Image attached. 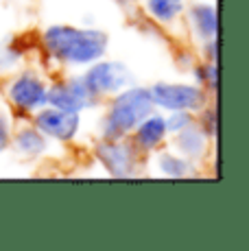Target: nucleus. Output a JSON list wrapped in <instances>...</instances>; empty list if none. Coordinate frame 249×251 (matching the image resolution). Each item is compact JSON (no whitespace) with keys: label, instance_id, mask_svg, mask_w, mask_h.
<instances>
[{"label":"nucleus","instance_id":"obj_5","mask_svg":"<svg viewBox=\"0 0 249 251\" xmlns=\"http://www.w3.org/2000/svg\"><path fill=\"white\" fill-rule=\"evenodd\" d=\"M46 100L55 105L57 109L81 112V109L90 107L94 103V92L85 85L83 79H75L55 85L50 92H46Z\"/></svg>","mask_w":249,"mask_h":251},{"label":"nucleus","instance_id":"obj_12","mask_svg":"<svg viewBox=\"0 0 249 251\" xmlns=\"http://www.w3.org/2000/svg\"><path fill=\"white\" fill-rule=\"evenodd\" d=\"M184 9L181 0H149V13L160 22H171Z\"/></svg>","mask_w":249,"mask_h":251},{"label":"nucleus","instance_id":"obj_11","mask_svg":"<svg viewBox=\"0 0 249 251\" xmlns=\"http://www.w3.org/2000/svg\"><path fill=\"white\" fill-rule=\"evenodd\" d=\"M177 133H179L177 144H179V149L186 153V155L197 157V155H201V153L205 151V138H203V133H201L199 129L186 127V129H181V131H177Z\"/></svg>","mask_w":249,"mask_h":251},{"label":"nucleus","instance_id":"obj_1","mask_svg":"<svg viewBox=\"0 0 249 251\" xmlns=\"http://www.w3.org/2000/svg\"><path fill=\"white\" fill-rule=\"evenodd\" d=\"M44 44L52 57L68 64H90L103 57L107 35L94 28L50 26L44 33Z\"/></svg>","mask_w":249,"mask_h":251},{"label":"nucleus","instance_id":"obj_2","mask_svg":"<svg viewBox=\"0 0 249 251\" xmlns=\"http://www.w3.org/2000/svg\"><path fill=\"white\" fill-rule=\"evenodd\" d=\"M153 112L151 92L147 90H127L121 96H116L112 105L107 120H105V136L109 140H116L124 136L127 131L136 129L142 120Z\"/></svg>","mask_w":249,"mask_h":251},{"label":"nucleus","instance_id":"obj_7","mask_svg":"<svg viewBox=\"0 0 249 251\" xmlns=\"http://www.w3.org/2000/svg\"><path fill=\"white\" fill-rule=\"evenodd\" d=\"M9 99L20 109H37L40 105L46 103L44 83L33 75H22L9 88Z\"/></svg>","mask_w":249,"mask_h":251},{"label":"nucleus","instance_id":"obj_18","mask_svg":"<svg viewBox=\"0 0 249 251\" xmlns=\"http://www.w3.org/2000/svg\"><path fill=\"white\" fill-rule=\"evenodd\" d=\"M7 129H9V125H7V118H4L2 114H0V149L7 144Z\"/></svg>","mask_w":249,"mask_h":251},{"label":"nucleus","instance_id":"obj_4","mask_svg":"<svg viewBox=\"0 0 249 251\" xmlns=\"http://www.w3.org/2000/svg\"><path fill=\"white\" fill-rule=\"evenodd\" d=\"M153 105L164 109H197L203 103L201 90L193 85H177V83H157L151 90Z\"/></svg>","mask_w":249,"mask_h":251},{"label":"nucleus","instance_id":"obj_6","mask_svg":"<svg viewBox=\"0 0 249 251\" xmlns=\"http://www.w3.org/2000/svg\"><path fill=\"white\" fill-rule=\"evenodd\" d=\"M37 129L46 136L57 140H70L79 129V112H66V109H44L37 114Z\"/></svg>","mask_w":249,"mask_h":251},{"label":"nucleus","instance_id":"obj_15","mask_svg":"<svg viewBox=\"0 0 249 251\" xmlns=\"http://www.w3.org/2000/svg\"><path fill=\"white\" fill-rule=\"evenodd\" d=\"M166 123V131H181V129L190 127L193 125V116H190L186 109H175L173 116H171L169 120H164Z\"/></svg>","mask_w":249,"mask_h":251},{"label":"nucleus","instance_id":"obj_17","mask_svg":"<svg viewBox=\"0 0 249 251\" xmlns=\"http://www.w3.org/2000/svg\"><path fill=\"white\" fill-rule=\"evenodd\" d=\"M214 129H217V114L210 109V112H205V131L212 133Z\"/></svg>","mask_w":249,"mask_h":251},{"label":"nucleus","instance_id":"obj_19","mask_svg":"<svg viewBox=\"0 0 249 251\" xmlns=\"http://www.w3.org/2000/svg\"><path fill=\"white\" fill-rule=\"evenodd\" d=\"M116 2H121V4H124V2H127V0H116Z\"/></svg>","mask_w":249,"mask_h":251},{"label":"nucleus","instance_id":"obj_9","mask_svg":"<svg viewBox=\"0 0 249 251\" xmlns=\"http://www.w3.org/2000/svg\"><path fill=\"white\" fill-rule=\"evenodd\" d=\"M166 136V123L160 116H147L140 125H138V144L142 149H155L157 144Z\"/></svg>","mask_w":249,"mask_h":251},{"label":"nucleus","instance_id":"obj_8","mask_svg":"<svg viewBox=\"0 0 249 251\" xmlns=\"http://www.w3.org/2000/svg\"><path fill=\"white\" fill-rule=\"evenodd\" d=\"M99 157L105 164L114 177H127L133 173V164H136V153L127 144H112L105 142L99 147Z\"/></svg>","mask_w":249,"mask_h":251},{"label":"nucleus","instance_id":"obj_14","mask_svg":"<svg viewBox=\"0 0 249 251\" xmlns=\"http://www.w3.org/2000/svg\"><path fill=\"white\" fill-rule=\"evenodd\" d=\"M160 168L171 177H181L186 175V162L175 155H162L160 157Z\"/></svg>","mask_w":249,"mask_h":251},{"label":"nucleus","instance_id":"obj_3","mask_svg":"<svg viewBox=\"0 0 249 251\" xmlns=\"http://www.w3.org/2000/svg\"><path fill=\"white\" fill-rule=\"evenodd\" d=\"M83 81L94 94H109V92L123 90L131 81V72L118 61H103V64L92 66Z\"/></svg>","mask_w":249,"mask_h":251},{"label":"nucleus","instance_id":"obj_10","mask_svg":"<svg viewBox=\"0 0 249 251\" xmlns=\"http://www.w3.org/2000/svg\"><path fill=\"white\" fill-rule=\"evenodd\" d=\"M193 22H195V28H197L203 37H212L219 28L217 9H212L210 4H199V7L193 9Z\"/></svg>","mask_w":249,"mask_h":251},{"label":"nucleus","instance_id":"obj_16","mask_svg":"<svg viewBox=\"0 0 249 251\" xmlns=\"http://www.w3.org/2000/svg\"><path fill=\"white\" fill-rule=\"evenodd\" d=\"M199 75H203L201 79H205L210 85H217V66H208V68H201Z\"/></svg>","mask_w":249,"mask_h":251},{"label":"nucleus","instance_id":"obj_13","mask_svg":"<svg viewBox=\"0 0 249 251\" xmlns=\"http://www.w3.org/2000/svg\"><path fill=\"white\" fill-rule=\"evenodd\" d=\"M16 144L18 149H20L22 153H28V155H35V153H42L46 147L44 138L40 136V131H35V129H25V131L18 133L16 138Z\"/></svg>","mask_w":249,"mask_h":251}]
</instances>
